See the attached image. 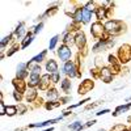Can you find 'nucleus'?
<instances>
[{
    "mask_svg": "<svg viewBox=\"0 0 131 131\" xmlns=\"http://www.w3.org/2000/svg\"><path fill=\"white\" fill-rule=\"evenodd\" d=\"M58 41H59V36H58V34H57V36H54V37L50 39V43H49V50H50V51L55 49V46H57Z\"/></svg>",
    "mask_w": 131,
    "mask_h": 131,
    "instance_id": "b1692460",
    "label": "nucleus"
},
{
    "mask_svg": "<svg viewBox=\"0 0 131 131\" xmlns=\"http://www.w3.org/2000/svg\"><path fill=\"white\" fill-rule=\"evenodd\" d=\"M118 57H119V60H121V63H127V62L131 59V46L123 45L121 49H119Z\"/></svg>",
    "mask_w": 131,
    "mask_h": 131,
    "instance_id": "39448f33",
    "label": "nucleus"
},
{
    "mask_svg": "<svg viewBox=\"0 0 131 131\" xmlns=\"http://www.w3.org/2000/svg\"><path fill=\"white\" fill-rule=\"evenodd\" d=\"M37 96H38V93H37V91L34 89V88H29L26 89V92H25V98H26V101L28 102H33L37 98Z\"/></svg>",
    "mask_w": 131,
    "mask_h": 131,
    "instance_id": "4468645a",
    "label": "nucleus"
},
{
    "mask_svg": "<svg viewBox=\"0 0 131 131\" xmlns=\"http://www.w3.org/2000/svg\"><path fill=\"white\" fill-rule=\"evenodd\" d=\"M13 37H15V34H13V33H10V34L5 36V37L2 39V43H0V49H2V51H4V49H5V46H7V43H9L10 41H12Z\"/></svg>",
    "mask_w": 131,
    "mask_h": 131,
    "instance_id": "412c9836",
    "label": "nucleus"
},
{
    "mask_svg": "<svg viewBox=\"0 0 131 131\" xmlns=\"http://www.w3.org/2000/svg\"><path fill=\"white\" fill-rule=\"evenodd\" d=\"M34 34L33 33H30V31H28V34H26V37L23 39V42H21V49H26L30 43L33 42V39H34Z\"/></svg>",
    "mask_w": 131,
    "mask_h": 131,
    "instance_id": "f3484780",
    "label": "nucleus"
},
{
    "mask_svg": "<svg viewBox=\"0 0 131 131\" xmlns=\"http://www.w3.org/2000/svg\"><path fill=\"white\" fill-rule=\"evenodd\" d=\"M98 78L102 79L105 83H110L114 78V73L110 68H107V67H102L100 71H98Z\"/></svg>",
    "mask_w": 131,
    "mask_h": 131,
    "instance_id": "423d86ee",
    "label": "nucleus"
},
{
    "mask_svg": "<svg viewBox=\"0 0 131 131\" xmlns=\"http://www.w3.org/2000/svg\"><path fill=\"white\" fill-rule=\"evenodd\" d=\"M18 50H20V46H18V45H13L12 47L9 49V51L7 52V57H12L13 54H15L16 51H18Z\"/></svg>",
    "mask_w": 131,
    "mask_h": 131,
    "instance_id": "a878e982",
    "label": "nucleus"
},
{
    "mask_svg": "<svg viewBox=\"0 0 131 131\" xmlns=\"http://www.w3.org/2000/svg\"><path fill=\"white\" fill-rule=\"evenodd\" d=\"M60 88H62V91L64 93H70V91H71V81H70L68 78L67 79H63L60 81Z\"/></svg>",
    "mask_w": 131,
    "mask_h": 131,
    "instance_id": "6ab92c4d",
    "label": "nucleus"
},
{
    "mask_svg": "<svg viewBox=\"0 0 131 131\" xmlns=\"http://www.w3.org/2000/svg\"><path fill=\"white\" fill-rule=\"evenodd\" d=\"M125 131H131V130H126V128H125Z\"/></svg>",
    "mask_w": 131,
    "mask_h": 131,
    "instance_id": "f704fd0d",
    "label": "nucleus"
},
{
    "mask_svg": "<svg viewBox=\"0 0 131 131\" xmlns=\"http://www.w3.org/2000/svg\"><path fill=\"white\" fill-rule=\"evenodd\" d=\"M93 86H94V84H93L92 80H84V81L80 84V86H79V94L88 93V92L93 88Z\"/></svg>",
    "mask_w": 131,
    "mask_h": 131,
    "instance_id": "9b49d317",
    "label": "nucleus"
},
{
    "mask_svg": "<svg viewBox=\"0 0 131 131\" xmlns=\"http://www.w3.org/2000/svg\"><path fill=\"white\" fill-rule=\"evenodd\" d=\"M50 81H51V76H50L49 73L42 75L38 88H39L41 91H49V89H50Z\"/></svg>",
    "mask_w": 131,
    "mask_h": 131,
    "instance_id": "9d476101",
    "label": "nucleus"
},
{
    "mask_svg": "<svg viewBox=\"0 0 131 131\" xmlns=\"http://www.w3.org/2000/svg\"><path fill=\"white\" fill-rule=\"evenodd\" d=\"M78 71H79V68L76 67L75 62H72V60L64 63L63 68H62V72L67 76V78H76V76H80V73Z\"/></svg>",
    "mask_w": 131,
    "mask_h": 131,
    "instance_id": "f03ea898",
    "label": "nucleus"
},
{
    "mask_svg": "<svg viewBox=\"0 0 131 131\" xmlns=\"http://www.w3.org/2000/svg\"><path fill=\"white\" fill-rule=\"evenodd\" d=\"M91 33H92V36H93L96 39H102L104 33H105V26L100 23V21H97V23H94V24L92 25Z\"/></svg>",
    "mask_w": 131,
    "mask_h": 131,
    "instance_id": "7ed1b4c3",
    "label": "nucleus"
},
{
    "mask_svg": "<svg viewBox=\"0 0 131 131\" xmlns=\"http://www.w3.org/2000/svg\"><path fill=\"white\" fill-rule=\"evenodd\" d=\"M52 130H54L52 127H49V128H46V130H43V131H52Z\"/></svg>",
    "mask_w": 131,
    "mask_h": 131,
    "instance_id": "473e14b6",
    "label": "nucleus"
},
{
    "mask_svg": "<svg viewBox=\"0 0 131 131\" xmlns=\"http://www.w3.org/2000/svg\"><path fill=\"white\" fill-rule=\"evenodd\" d=\"M68 128L72 130V131H81L83 128H85V126H83L80 121H76V122L70 123V125H68Z\"/></svg>",
    "mask_w": 131,
    "mask_h": 131,
    "instance_id": "aec40b11",
    "label": "nucleus"
},
{
    "mask_svg": "<svg viewBox=\"0 0 131 131\" xmlns=\"http://www.w3.org/2000/svg\"><path fill=\"white\" fill-rule=\"evenodd\" d=\"M75 45H76V47H78L79 50H84V47H85V45H86L85 34H84L81 30H79V31L75 34Z\"/></svg>",
    "mask_w": 131,
    "mask_h": 131,
    "instance_id": "6e6552de",
    "label": "nucleus"
},
{
    "mask_svg": "<svg viewBox=\"0 0 131 131\" xmlns=\"http://www.w3.org/2000/svg\"><path fill=\"white\" fill-rule=\"evenodd\" d=\"M17 110H20V112H21V114H24V113L26 112V106H24V105H20V106L17 107Z\"/></svg>",
    "mask_w": 131,
    "mask_h": 131,
    "instance_id": "c756f323",
    "label": "nucleus"
},
{
    "mask_svg": "<svg viewBox=\"0 0 131 131\" xmlns=\"http://www.w3.org/2000/svg\"><path fill=\"white\" fill-rule=\"evenodd\" d=\"M105 26V31L107 34H113V36H117V34H121L123 28L125 26L122 24V21H118V20H109L107 23L104 25Z\"/></svg>",
    "mask_w": 131,
    "mask_h": 131,
    "instance_id": "f257e3e1",
    "label": "nucleus"
},
{
    "mask_svg": "<svg viewBox=\"0 0 131 131\" xmlns=\"http://www.w3.org/2000/svg\"><path fill=\"white\" fill-rule=\"evenodd\" d=\"M106 113H109V110H107V109H104V110L97 112V113H96V115H102V114H106Z\"/></svg>",
    "mask_w": 131,
    "mask_h": 131,
    "instance_id": "7c9ffc66",
    "label": "nucleus"
},
{
    "mask_svg": "<svg viewBox=\"0 0 131 131\" xmlns=\"http://www.w3.org/2000/svg\"><path fill=\"white\" fill-rule=\"evenodd\" d=\"M98 131H106V130H104V128H101V130H98Z\"/></svg>",
    "mask_w": 131,
    "mask_h": 131,
    "instance_id": "72a5a7b5",
    "label": "nucleus"
},
{
    "mask_svg": "<svg viewBox=\"0 0 131 131\" xmlns=\"http://www.w3.org/2000/svg\"><path fill=\"white\" fill-rule=\"evenodd\" d=\"M46 94H47V98L50 101H58V98H59V93L55 88H50Z\"/></svg>",
    "mask_w": 131,
    "mask_h": 131,
    "instance_id": "a211bd4d",
    "label": "nucleus"
},
{
    "mask_svg": "<svg viewBox=\"0 0 131 131\" xmlns=\"http://www.w3.org/2000/svg\"><path fill=\"white\" fill-rule=\"evenodd\" d=\"M17 113V106H12V105H8L7 106V110H5V114L9 115V117H12Z\"/></svg>",
    "mask_w": 131,
    "mask_h": 131,
    "instance_id": "393cba45",
    "label": "nucleus"
},
{
    "mask_svg": "<svg viewBox=\"0 0 131 131\" xmlns=\"http://www.w3.org/2000/svg\"><path fill=\"white\" fill-rule=\"evenodd\" d=\"M13 85H15V91H17V92H20V93H25V92H26V85H25L24 80L15 79V80H13Z\"/></svg>",
    "mask_w": 131,
    "mask_h": 131,
    "instance_id": "2eb2a0df",
    "label": "nucleus"
},
{
    "mask_svg": "<svg viewBox=\"0 0 131 131\" xmlns=\"http://www.w3.org/2000/svg\"><path fill=\"white\" fill-rule=\"evenodd\" d=\"M92 17V13L89 12V10H86L84 7H83V21L81 23L83 24H86V23H89V20Z\"/></svg>",
    "mask_w": 131,
    "mask_h": 131,
    "instance_id": "5701e85b",
    "label": "nucleus"
},
{
    "mask_svg": "<svg viewBox=\"0 0 131 131\" xmlns=\"http://www.w3.org/2000/svg\"><path fill=\"white\" fill-rule=\"evenodd\" d=\"M112 131H125V126L123 125H115L112 128Z\"/></svg>",
    "mask_w": 131,
    "mask_h": 131,
    "instance_id": "c85d7f7f",
    "label": "nucleus"
},
{
    "mask_svg": "<svg viewBox=\"0 0 131 131\" xmlns=\"http://www.w3.org/2000/svg\"><path fill=\"white\" fill-rule=\"evenodd\" d=\"M39 81H41V76L39 75H29L28 85L30 86V88H36V86H38Z\"/></svg>",
    "mask_w": 131,
    "mask_h": 131,
    "instance_id": "dca6fc26",
    "label": "nucleus"
},
{
    "mask_svg": "<svg viewBox=\"0 0 131 131\" xmlns=\"http://www.w3.org/2000/svg\"><path fill=\"white\" fill-rule=\"evenodd\" d=\"M50 76H51V81H52V84H57V83L60 80L59 72H58V73H54V75H50Z\"/></svg>",
    "mask_w": 131,
    "mask_h": 131,
    "instance_id": "bb28decb",
    "label": "nucleus"
},
{
    "mask_svg": "<svg viewBox=\"0 0 131 131\" xmlns=\"http://www.w3.org/2000/svg\"><path fill=\"white\" fill-rule=\"evenodd\" d=\"M46 71L49 75H54V73H58V63L54 60V59H50L46 62Z\"/></svg>",
    "mask_w": 131,
    "mask_h": 131,
    "instance_id": "ddd939ff",
    "label": "nucleus"
},
{
    "mask_svg": "<svg viewBox=\"0 0 131 131\" xmlns=\"http://www.w3.org/2000/svg\"><path fill=\"white\" fill-rule=\"evenodd\" d=\"M13 34H15L16 38H23V37L25 38L26 34H28V31H26V29H25V23H18L17 28H16L15 31H13Z\"/></svg>",
    "mask_w": 131,
    "mask_h": 131,
    "instance_id": "f8f14e48",
    "label": "nucleus"
},
{
    "mask_svg": "<svg viewBox=\"0 0 131 131\" xmlns=\"http://www.w3.org/2000/svg\"><path fill=\"white\" fill-rule=\"evenodd\" d=\"M46 55H47V50H43L41 54H38V55H36L34 58H33L31 60L33 62H36V63H41V62H43V60H45V58H46Z\"/></svg>",
    "mask_w": 131,
    "mask_h": 131,
    "instance_id": "4be33fe9",
    "label": "nucleus"
},
{
    "mask_svg": "<svg viewBox=\"0 0 131 131\" xmlns=\"http://www.w3.org/2000/svg\"><path fill=\"white\" fill-rule=\"evenodd\" d=\"M13 97H15V100L16 101H21L23 100V93H20V92H17V91H13Z\"/></svg>",
    "mask_w": 131,
    "mask_h": 131,
    "instance_id": "cd10ccee",
    "label": "nucleus"
},
{
    "mask_svg": "<svg viewBox=\"0 0 131 131\" xmlns=\"http://www.w3.org/2000/svg\"><path fill=\"white\" fill-rule=\"evenodd\" d=\"M94 123H96V121H94V119H93V121H89L88 123H86V125H85V127H91V126H93Z\"/></svg>",
    "mask_w": 131,
    "mask_h": 131,
    "instance_id": "2f4dec72",
    "label": "nucleus"
},
{
    "mask_svg": "<svg viewBox=\"0 0 131 131\" xmlns=\"http://www.w3.org/2000/svg\"><path fill=\"white\" fill-rule=\"evenodd\" d=\"M58 57L60 58L62 62L67 63V62H70V59L72 57V51H71L70 47H67L66 45H63V43H62L60 47L58 49Z\"/></svg>",
    "mask_w": 131,
    "mask_h": 131,
    "instance_id": "20e7f679",
    "label": "nucleus"
},
{
    "mask_svg": "<svg viewBox=\"0 0 131 131\" xmlns=\"http://www.w3.org/2000/svg\"><path fill=\"white\" fill-rule=\"evenodd\" d=\"M62 43L63 45H66L67 47L71 49V46L75 45V34L72 31H64L63 34V39H62Z\"/></svg>",
    "mask_w": 131,
    "mask_h": 131,
    "instance_id": "1a4fd4ad",
    "label": "nucleus"
},
{
    "mask_svg": "<svg viewBox=\"0 0 131 131\" xmlns=\"http://www.w3.org/2000/svg\"><path fill=\"white\" fill-rule=\"evenodd\" d=\"M28 75H30L29 70H28V64L26 63H20L17 66V71H16V79L18 80H24Z\"/></svg>",
    "mask_w": 131,
    "mask_h": 131,
    "instance_id": "0eeeda50",
    "label": "nucleus"
}]
</instances>
